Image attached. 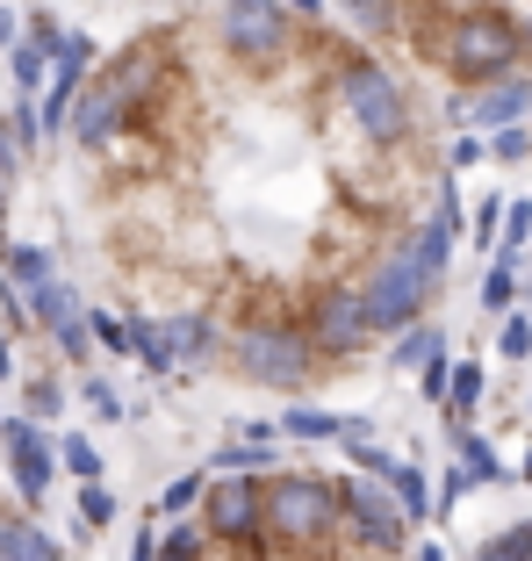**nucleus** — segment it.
I'll return each mask as SVG.
<instances>
[{
  "label": "nucleus",
  "instance_id": "f257e3e1",
  "mask_svg": "<svg viewBox=\"0 0 532 561\" xmlns=\"http://www.w3.org/2000/svg\"><path fill=\"white\" fill-rule=\"evenodd\" d=\"M58 209L116 339L252 397H324L453 280L447 116L302 0H195L50 80Z\"/></svg>",
  "mask_w": 532,
  "mask_h": 561
},
{
  "label": "nucleus",
  "instance_id": "f03ea898",
  "mask_svg": "<svg viewBox=\"0 0 532 561\" xmlns=\"http://www.w3.org/2000/svg\"><path fill=\"white\" fill-rule=\"evenodd\" d=\"M137 561H425L403 496L352 461L274 454L173 496Z\"/></svg>",
  "mask_w": 532,
  "mask_h": 561
},
{
  "label": "nucleus",
  "instance_id": "7ed1b4c3",
  "mask_svg": "<svg viewBox=\"0 0 532 561\" xmlns=\"http://www.w3.org/2000/svg\"><path fill=\"white\" fill-rule=\"evenodd\" d=\"M324 15L389 58L447 123L532 94V0H324Z\"/></svg>",
  "mask_w": 532,
  "mask_h": 561
},
{
  "label": "nucleus",
  "instance_id": "20e7f679",
  "mask_svg": "<svg viewBox=\"0 0 532 561\" xmlns=\"http://www.w3.org/2000/svg\"><path fill=\"white\" fill-rule=\"evenodd\" d=\"M497 425L518 439V454H525V468H532V296H525V310L511 317V331H504V360H497Z\"/></svg>",
  "mask_w": 532,
  "mask_h": 561
},
{
  "label": "nucleus",
  "instance_id": "39448f33",
  "mask_svg": "<svg viewBox=\"0 0 532 561\" xmlns=\"http://www.w3.org/2000/svg\"><path fill=\"white\" fill-rule=\"evenodd\" d=\"M0 561H72L22 504H0Z\"/></svg>",
  "mask_w": 532,
  "mask_h": 561
},
{
  "label": "nucleus",
  "instance_id": "423d86ee",
  "mask_svg": "<svg viewBox=\"0 0 532 561\" xmlns=\"http://www.w3.org/2000/svg\"><path fill=\"white\" fill-rule=\"evenodd\" d=\"M86 22H123V36L130 30H144V22H159V15H181V8H195V0H72Z\"/></svg>",
  "mask_w": 532,
  "mask_h": 561
},
{
  "label": "nucleus",
  "instance_id": "0eeeda50",
  "mask_svg": "<svg viewBox=\"0 0 532 561\" xmlns=\"http://www.w3.org/2000/svg\"><path fill=\"white\" fill-rule=\"evenodd\" d=\"M461 561H532V512H525V518H504V526H489Z\"/></svg>",
  "mask_w": 532,
  "mask_h": 561
},
{
  "label": "nucleus",
  "instance_id": "6e6552de",
  "mask_svg": "<svg viewBox=\"0 0 532 561\" xmlns=\"http://www.w3.org/2000/svg\"><path fill=\"white\" fill-rule=\"evenodd\" d=\"M8 454H15V482H22V496H44V482H50V454L36 446V432H30V425H8Z\"/></svg>",
  "mask_w": 532,
  "mask_h": 561
}]
</instances>
